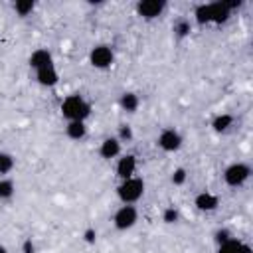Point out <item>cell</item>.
I'll return each instance as SVG.
<instances>
[{"instance_id":"2e32d148","label":"cell","mask_w":253,"mask_h":253,"mask_svg":"<svg viewBox=\"0 0 253 253\" xmlns=\"http://www.w3.org/2000/svg\"><path fill=\"white\" fill-rule=\"evenodd\" d=\"M233 115H229V113H221V115H217V117H213V121H211V128H213V132H217V134H221V132H227L231 126H233Z\"/></svg>"},{"instance_id":"ffe728a7","label":"cell","mask_w":253,"mask_h":253,"mask_svg":"<svg viewBox=\"0 0 253 253\" xmlns=\"http://www.w3.org/2000/svg\"><path fill=\"white\" fill-rule=\"evenodd\" d=\"M16 166V158L10 154V152H2L0 150V176L4 174H10Z\"/></svg>"},{"instance_id":"d6986e66","label":"cell","mask_w":253,"mask_h":253,"mask_svg":"<svg viewBox=\"0 0 253 253\" xmlns=\"http://www.w3.org/2000/svg\"><path fill=\"white\" fill-rule=\"evenodd\" d=\"M194 20L198 26H208L210 24V8H208V2H202L194 8Z\"/></svg>"},{"instance_id":"cb8c5ba5","label":"cell","mask_w":253,"mask_h":253,"mask_svg":"<svg viewBox=\"0 0 253 253\" xmlns=\"http://www.w3.org/2000/svg\"><path fill=\"white\" fill-rule=\"evenodd\" d=\"M117 138H119V142L123 144V142H130L132 138H134V132H132V128L128 126V125H119V128H117V134H115Z\"/></svg>"},{"instance_id":"ac0fdd59","label":"cell","mask_w":253,"mask_h":253,"mask_svg":"<svg viewBox=\"0 0 253 253\" xmlns=\"http://www.w3.org/2000/svg\"><path fill=\"white\" fill-rule=\"evenodd\" d=\"M12 8H14V12H16L20 18H28V16L36 10V2H34V0H18V2L12 4Z\"/></svg>"},{"instance_id":"8992f818","label":"cell","mask_w":253,"mask_h":253,"mask_svg":"<svg viewBox=\"0 0 253 253\" xmlns=\"http://www.w3.org/2000/svg\"><path fill=\"white\" fill-rule=\"evenodd\" d=\"M166 0H138L134 10L142 20H156L166 10Z\"/></svg>"},{"instance_id":"3957f363","label":"cell","mask_w":253,"mask_h":253,"mask_svg":"<svg viewBox=\"0 0 253 253\" xmlns=\"http://www.w3.org/2000/svg\"><path fill=\"white\" fill-rule=\"evenodd\" d=\"M251 178V166L245 162H233L223 170V182L229 188H241Z\"/></svg>"},{"instance_id":"6da1fadb","label":"cell","mask_w":253,"mask_h":253,"mask_svg":"<svg viewBox=\"0 0 253 253\" xmlns=\"http://www.w3.org/2000/svg\"><path fill=\"white\" fill-rule=\"evenodd\" d=\"M59 111L65 121H87V117L91 115V103L85 101L83 95L71 93L61 101Z\"/></svg>"},{"instance_id":"52a82bcc","label":"cell","mask_w":253,"mask_h":253,"mask_svg":"<svg viewBox=\"0 0 253 253\" xmlns=\"http://www.w3.org/2000/svg\"><path fill=\"white\" fill-rule=\"evenodd\" d=\"M182 142H184L182 134L176 128H170V126L162 128L160 134H158V138H156V144L164 152H176V150H180L182 148Z\"/></svg>"},{"instance_id":"277c9868","label":"cell","mask_w":253,"mask_h":253,"mask_svg":"<svg viewBox=\"0 0 253 253\" xmlns=\"http://www.w3.org/2000/svg\"><path fill=\"white\" fill-rule=\"evenodd\" d=\"M138 221V210L132 204H123L115 213H113V225L119 231H126L134 227Z\"/></svg>"},{"instance_id":"5b68a950","label":"cell","mask_w":253,"mask_h":253,"mask_svg":"<svg viewBox=\"0 0 253 253\" xmlns=\"http://www.w3.org/2000/svg\"><path fill=\"white\" fill-rule=\"evenodd\" d=\"M113 61H115V53H113V47L111 45L99 43V45H95L89 51V63L95 69H109L113 65Z\"/></svg>"},{"instance_id":"44dd1931","label":"cell","mask_w":253,"mask_h":253,"mask_svg":"<svg viewBox=\"0 0 253 253\" xmlns=\"http://www.w3.org/2000/svg\"><path fill=\"white\" fill-rule=\"evenodd\" d=\"M16 192V184L10 178H0V200H10Z\"/></svg>"},{"instance_id":"ba28073f","label":"cell","mask_w":253,"mask_h":253,"mask_svg":"<svg viewBox=\"0 0 253 253\" xmlns=\"http://www.w3.org/2000/svg\"><path fill=\"white\" fill-rule=\"evenodd\" d=\"M136 156L134 154H123L119 160H117V166H115V172L121 180H126L130 176H134L136 172Z\"/></svg>"},{"instance_id":"7c38bea8","label":"cell","mask_w":253,"mask_h":253,"mask_svg":"<svg viewBox=\"0 0 253 253\" xmlns=\"http://www.w3.org/2000/svg\"><path fill=\"white\" fill-rule=\"evenodd\" d=\"M194 206L200 211H215L217 206H219V198L215 194H211V192H200L194 198Z\"/></svg>"},{"instance_id":"9c48e42d","label":"cell","mask_w":253,"mask_h":253,"mask_svg":"<svg viewBox=\"0 0 253 253\" xmlns=\"http://www.w3.org/2000/svg\"><path fill=\"white\" fill-rule=\"evenodd\" d=\"M208 8H210V24L221 26V24H225V22L231 18V12L227 10V6H225L223 0L208 2Z\"/></svg>"},{"instance_id":"5bb4252c","label":"cell","mask_w":253,"mask_h":253,"mask_svg":"<svg viewBox=\"0 0 253 253\" xmlns=\"http://www.w3.org/2000/svg\"><path fill=\"white\" fill-rule=\"evenodd\" d=\"M65 134L71 140H83L87 136V125H85V121H67Z\"/></svg>"},{"instance_id":"4316f807","label":"cell","mask_w":253,"mask_h":253,"mask_svg":"<svg viewBox=\"0 0 253 253\" xmlns=\"http://www.w3.org/2000/svg\"><path fill=\"white\" fill-rule=\"evenodd\" d=\"M83 241H85L87 245H95V241H97V231H95V227H87V229H85Z\"/></svg>"},{"instance_id":"f546056e","label":"cell","mask_w":253,"mask_h":253,"mask_svg":"<svg viewBox=\"0 0 253 253\" xmlns=\"http://www.w3.org/2000/svg\"><path fill=\"white\" fill-rule=\"evenodd\" d=\"M0 253H8V249H6L4 245H0Z\"/></svg>"},{"instance_id":"30bf717a","label":"cell","mask_w":253,"mask_h":253,"mask_svg":"<svg viewBox=\"0 0 253 253\" xmlns=\"http://www.w3.org/2000/svg\"><path fill=\"white\" fill-rule=\"evenodd\" d=\"M28 65H30L34 71H38V69H42V67H47V65H53V55H51L49 49L38 47V49H34L32 55L28 57Z\"/></svg>"},{"instance_id":"8fae6325","label":"cell","mask_w":253,"mask_h":253,"mask_svg":"<svg viewBox=\"0 0 253 253\" xmlns=\"http://www.w3.org/2000/svg\"><path fill=\"white\" fill-rule=\"evenodd\" d=\"M36 81L42 87H55L59 83V73H57L55 65H47V67L38 69L36 71Z\"/></svg>"},{"instance_id":"603a6c76","label":"cell","mask_w":253,"mask_h":253,"mask_svg":"<svg viewBox=\"0 0 253 253\" xmlns=\"http://www.w3.org/2000/svg\"><path fill=\"white\" fill-rule=\"evenodd\" d=\"M162 221H164V223H168V225L178 223V221H180V211H178L174 206L164 208V210H162Z\"/></svg>"},{"instance_id":"4fadbf2b","label":"cell","mask_w":253,"mask_h":253,"mask_svg":"<svg viewBox=\"0 0 253 253\" xmlns=\"http://www.w3.org/2000/svg\"><path fill=\"white\" fill-rule=\"evenodd\" d=\"M121 154V142L117 136H107L103 138L101 146H99V156L105 158V160H111V158H117Z\"/></svg>"},{"instance_id":"83f0119b","label":"cell","mask_w":253,"mask_h":253,"mask_svg":"<svg viewBox=\"0 0 253 253\" xmlns=\"http://www.w3.org/2000/svg\"><path fill=\"white\" fill-rule=\"evenodd\" d=\"M22 253H36V245H34L32 237H26L22 241Z\"/></svg>"},{"instance_id":"7a4b0ae2","label":"cell","mask_w":253,"mask_h":253,"mask_svg":"<svg viewBox=\"0 0 253 253\" xmlns=\"http://www.w3.org/2000/svg\"><path fill=\"white\" fill-rule=\"evenodd\" d=\"M142 196H144V180L138 176L121 180V184L117 186V198L123 204H136Z\"/></svg>"},{"instance_id":"7402d4cb","label":"cell","mask_w":253,"mask_h":253,"mask_svg":"<svg viewBox=\"0 0 253 253\" xmlns=\"http://www.w3.org/2000/svg\"><path fill=\"white\" fill-rule=\"evenodd\" d=\"M186 180H188V170H186L184 166H178V168H174V170H172L170 182H172L174 186H184V184H186Z\"/></svg>"},{"instance_id":"9a60e30c","label":"cell","mask_w":253,"mask_h":253,"mask_svg":"<svg viewBox=\"0 0 253 253\" xmlns=\"http://www.w3.org/2000/svg\"><path fill=\"white\" fill-rule=\"evenodd\" d=\"M138 105H140V99H138V95L132 93V91H125V93L119 97V107H121L125 113H136Z\"/></svg>"},{"instance_id":"484cf974","label":"cell","mask_w":253,"mask_h":253,"mask_svg":"<svg viewBox=\"0 0 253 253\" xmlns=\"http://www.w3.org/2000/svg\"><path fill=\"white\" fill-rule=\"evenodd\" d=\"M233 237V233L227 229V227H219L215 233H213V241L217 243V245H221V243H225L227 239H231Z\"/></svg>"},{"instance_id":"d4e9b609","label":"cell","mask_w":253,"mask_h":253,"mask_svg":"<svg viewBox=\"0 0 253 253\" xmlns=\"http://www.w3.org/2000/svg\"><path fill=\"white\" fill-rule=\"evenodd\" d=\"M239 243H241V239L231 237V239H227L225 243L217 245V251H215V253H235V251H237V247H239Z\"/></svg>"},{"instance_id":"e0dca14e","label":"cell","mask_w":253,"mask_h":253,"mask_svg":"<svg viewBox=\"0 0 253 253\" xmlns=\"http://www.w3.org/2000/svg\"><path fill=\"white\" fill-rule=\"evenodd\" d=\"M172 32H174V36H176L178 40L188 38V36L192 34V24H190V20H188V18H178V20L172 24Z\"/></svg>"},{"instance_id":"f1b7e54d","label":"cell","mask_w":253,"mask_h":253,"mask_svg":"<svg viewBox=\"0 0 253 253\" xmlns=\"http://www.w3.org/2000/svg\"><path fill=\"white\" fill-rule=\"evenodd\" d=\"M235 253H253V249H251V245H247V243H243V241H241Z\"/></svg>"}]
</instances>
